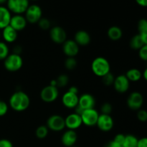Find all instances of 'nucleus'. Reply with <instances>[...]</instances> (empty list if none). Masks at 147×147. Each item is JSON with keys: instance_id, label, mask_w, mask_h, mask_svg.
<instances>
[{"instance_id": "nucleus-40", "label": "nucleus", "mask_w": 147, "mask_h": 147, "mask_svg": "<svg viewBox=\"0 0 147 147\" xmlns=\"http://www.w3.org/2000/svg\"><path fill=\"white\" fill-rule=\"evenodd\" d=\"M137 147H147V137H144L139 139Z\"/></svg>"}, {"instance_id": "nucleus-23", "label": "nucleus", "mask_w": 147, "mask_h": 147, "mask_svg": "<svg viewBox=\"0 0 147 147\" xmlns=\"http://www.w3.org/2000/svg\"><path fill=\"white\" fill-rule=\"evenodd\" d=\"M125 76L130 82H137L142 78V73L139 69L131 68L126 72Z\"/></svg>"}, {"instance_id": "nucleus-25", "label": "nucleus", "mask_w": 147, "mask_h": 147, "mask_svg": "<svg viewBox=\"0 0 147 147\" xmlns=\"http://www.w3.org/2000/svg\"><path fill=\"white\" fill-rule=\"evenodd\" d=\"M139 139L132 134L125 135L124 142H123V147H137Z\"/></svg>"}, {"instance_id": "nucleus-11", "label": "nucleus", "mask_w": 147, "mask_h": 147, "mask_svg": "<svg viewBox=\"0 0 147 147\" xmlns=\"http://www.w3.org/2000/svg\"><path fill=\"white\" fill-rule=\"evenodd\" d=\"M96 126L100 131L103 132H109L113 128L114 121L111 115L100 114L98 116Z\"/></svg>"}, {"instance_id": "nucleus-39", "label": "nucleus", "mask_w": 147, "mask_h": 147, "mask_svg": "<svg viewBox=\"0 0 147 147\" xmlns=\"http://www.w3.org/2000/svg\"><path fill=\"white\" fill-rule=\"evenodd\" d=\"M106 147H123V144H121L120 143H118V142H116V141H114L113 139V140L109 142V143L106 144Z\"/></svg>"}, {"instance_id": "nucleus-47", "label": "nucleus", "mask_w": 147, "mask_h": 147, "mask_svg": "<svg viewBox=\"0 0 147 147\" xmlns=\"http://www.w3.org/2000/svg\"><path fill=\"white\" fill-rule=\"evenodd\" d=\"M71 147H77V146H71Z\"/></svg>"}, {"instance_id": "nucleus-1", "label": "nucleus", "mask_w": 147, "mask_h": 147, "mask_svg": "<svg viewBox=\"0 0 147 147\" xmlns=\"http://www.w3.org/2000/svg\"><path fill=\"white\" fill-rule=\"evenodd\" d=\"M9 106L12 110L17 112H22L27 110L30 105V98L24 91H16L9 98Z\"/></svg>"}, {"instance_id": "nucleus-48", "label": "nucleus", "mask_w": 147, "mask_h": 147, "mask_svg": "<svg viewBox=\"0 0 147 147\" xmlns=\"http://www.w3.org/2000/svg\"><path fill=\"white\" fill-rule=\"evenodd\" d=\"M0 37H1V33H0Z\"/></svg>"}, {"instance_id": "nucleus-24", "label": "nucleus", "mask_w": 147, "mask_h": 147, "mask_svg": "<svg viewBox=\"0 0 147 147\" xmlns=\"http://www.w3.org/2000/svg\"><path fill=\"white\" fill-rule=\"evenodd\" d=\"M129 45L133 50H139V49L142 48L144 45V43L142 40V36L139 34H137L134 36V37H132V38L130 40Z\"/></svg>"}, {"instance_id": "nucleus-42", "label": "nucleus", "mask_w": 147, "mask_h": 147, "mask_svg": "<svg viewBox=\"0 0 147 147\" xmlns=\"http://www.w3.org/2000/svg\"><path fill=\"white\" fill-rule=\"evenodd\" d=\"M68 91L71 92V93H75V94H78V88L76 86H71V87L69 88Z\"/></svg>"}, {"instance_id": "nucleus-12", "label": "nucleus", "mask_w": 147, "mask_h": 147, "mask_svg": "<svg viewBox=\"0 0 147 147\" xmlns=\"http://www.w3.org/2000/svg\"><path fill=\"white\" fill-rule=\"evenodd\" d=\"M114 89L119 93H124L128 91L130 86V81L125 75H120L115 78L113 84Z\"/></svg>"}, {"instance_id": "nucleus-8", "label": "nucleus", "mask_w": 147, "mask_h": 147, "mask_svg": "<svg viewBox=\"0 0 147 147\" xmlns=\"http://www.w3.org/2000/svg\"><path fill=\"white\" fill-rule=\"evenodd\" d=\"M47 127L53 131H61L65 128V118L57 114L52 115L47 121Z\"/></svg>"}, {"instance_id": "nucleus-19", "label": "nucleus", "mask_w": 147, "mask_h": 147, "mask_svg": "<svg viewBox=\"0 0 147 147\" xmlns=\"http://www.w3.org/2000/svg\"><path fill=\"white\" fill-rule=\"evenodd\" d=\"M74 41L78 45V46H87L91 41L90 34L85 30H79L75 34Z\"/></svg>"}, {"instance_id": "nucleus-10", "label": "nucleus", "mask_w": 147, "mask_h": 147, "mask_svg": "<svg viewBox=\"0 0 147 147\" xmlns=\"http://www.w3.org/2000/svg\"><path fill=\"white\" fill-rule=\"evenodd\" d=\"M50 37L56 44H63L67 40V33L63 27L55 26L50 30Z\"/></svg>"}, {"instance_id": "nucleus-29", "label": "nucleus", "mask_w": 147, "mask_h": 147, "mask_svg": "<svg viewBox=\"0 0 147 147\" xmlns=\"http://www.w3.org/2000/svg\"><path fill=\"white\" fill-rule=\"evenodd\" d=\"M77 66V60L75 57H67L65 61V67L68 70H73Z\"/></svg>"}, {"instance_id": "nucleus-36", "label": "nucleus", "mask_w": 147, "mask_h": 147, "mask_svg": "<svg viewBox=\"0 0 147 147\" xmlns=\"http://www.w3.org/2000/svg\"><path fill=\"white\" fill-rule=\"evenodd\" d=\"M8 109L9 107L7 103L0 100V117L5 116L7 114V111H8Z\"/></svg>"}, {"instance_id": "nucleus-38", "label": "nucleus", "mask_w": 147, "mask_h": 147, "mask_svg": "<svg viewBox=\"0 0 147 147\" xmlns=\"http://www.w3.org/2000/svg\"><path fill=\"white\" fill-rule=\"evenodd\" d=\"M124 139H125V135L122 134H119L116 135V136L114 137L113 140L116 141V142L118 143H120L121 144H123V142H124Z\"/></svg>"}, {"instance_id": "nucleus-44", "label": "nucleus", "mask_w": 147, "mask_h": 147, "mask_svg": "<svg viewBox=\"0 0 147 147\" xmlns=\"http://www.w3.org/2000/svg\"><path fill=\"white\" fill-rule=\"evenodd\" d=\"M142 76H143L145 80H146L147 81V67L146 69H145L144 71L143 74H142Z\"/></svg>"}, {"instance_id": "nucleus-32", "label": "nucleus", "mask_w": 147, "mask_h": 147, "mask_svg": "<svg viewBox=\"0 0 147 147\" xmlns=\"http://www.w3.org/2000/svg\"><path fill=\"white\" fill-rule=\"evenodd\" d=\"M138 30L139 34H142L147 32V20L142 19L138 22Z\"/></svg>"}, {"instance_id": "nucleus-13", "label": "nucleus", "mask_w": 147, "mask_h": 147, "mask_svg": "<svg viewBox=\"0 0 147 147\" xmlns=\"http://www.w3.org/2000/svg\"><path fill=\"white\" fill-rule=\"evenodd\" d=\"M65 127L69 130L76 131L79 129L83 124L80 115L76 113H73L69 114L66 118H65Z\"/></svg>"}, {"instance_id": "nucleus-33", "label": "nucleus", "mask_w": 147, "mask_h": 147, "mask_svg": "<svg viewBox=\"0 0 147 147\" xmlns=\"http://www.w3.org/2000/svg\"><path fill=\"white\" fill-rule=\"evenodd\" d=\"M112 110H113V107L110 103H104L100 107V111L102 114L111 115Z\"/></svg>"}, {"instance_id": "nucleus-18", "label": "nucleus", "mask_w": 147, "mask_h": 147, "mask_svg": "<svg viewBox=\"0 0 147 147\" xmlns=\"http://www.w3.org/2000/svg\"><path fill=\"white\" fill-rule=\"evenodd\" d=\"M78 140V134L76 131L69 130L63 133L61 137V142L65 147H71L75 146Z\"/></svg>"}, {"instance_id": "nucleus-45", "label": "nucleus", "mask_w": 147, "mask_h": 147, "mask_svg": "<svg viewBox=\"0 0 147 147\" xmlns=\"http://www.w3.org/2000/svg\"><path fill=\"white\" fill-rule=\"evenodd\" d=\"M7 0H0V6H1V4H4L5 2H7Z\"/></svg>"}, {"instance_id": "nucleus-6", "label": "nucleus", "mask_w": 147, "mask_h": 147, "mask_svg": "<svg viewBox=\"0 0 147 147\" xmlns=\"http://www.w3.org/2000/svg\"><path fill=\"white\" fill-rule=\"evenodd\" d=\"M58 96V88L50 85L44 87L40 91V98L45 103H53L57 100Z\"/></svg>"}, {"instance_id": "nucleus-35", "label": "nucleus", "mask_w": 147, "mask_h": 147, "mask_svg": "<svg viewBox=\"0 0 147 147\" xmlns=\"http://www.w3.org/2000/svg\"><path fill=\"white\" fill-rule=\"evenodd\" d=\"M139 56L141 60L147 61V45H144L139 50Z\"/></svg>"}, {"instance_id": "nucleus-3", "label": "nucleus", "mask_w": 147, "mask_h": 147, "mask_svg": "<svg viewBox=\"0 0 147 147\" xmlns=\"http://www.w3.org/2000/svg\"><path fill=\"white\" fill-rule=\"evenodd\" d=\"M23 65L22 57L20 55L16 53L9 54L4 60V66L9 72H17L22 68Z\"/></svg>"}, {"instance_id": "nucleus-17", "label": "nucleus", "mask_w": 147, "mask_h": 147, "mask_svg": "<svg viewBox=\"0 0 147 147\" xmlns=\"http://www.w3.org/2000/svg\"><path fill=\"white\" fill-rule=\"evenodd\" d=\"M27 24V22L24 16L22 14H14V16H11L9 25L17 32L24 30Z\"/></svg>"}, {"instance_id": "nucleus-9", "label": "nucleus", "mask_w": 147, "mask_h": 147, "mask_svg": "<svg viewBox=\"0 0 147 147\" xmlns=\"http://www.w3.org/2000/svg\"><path fill=\"white\" fill-rule=\"evenodd\" d=\"M144 104V97L139 92H132L127 98V106L131 110L139 111Z\"/></svg>"}, {"instance_id": "nucleus-14", "label": "nucleus", "mask_w": 147, "mask_h": 147, "mask_svg": "<svg viewBox=\"0 0 147 147\" xmlns=\"http://www.w3.org/2000/svg\"><path fill=\"white\" fill-rule=\"evenodd\" d=\"M80 47L73 40H67L63 44V51L67 57H74L78 54Z\"/></svg>"}, {"instance_id": "nucleus-5", "label": "nucleus", "mask_w": 147, "mask_h": 147, "mask_svg": "<svg viewBox=\"0 0 147 147\" xmlns=\"http://www.w3.org/2000/svg\"><path fill=\"white\" fill-rule=\"evenodd\" d=\"M24 17L27 20V22L30 24H36L38 22L42 16V11L41 7L37 4L30 5L24 12Z\"/></svg>"}, {"instance_id": "nucleus-21", "label": "nucleus", "mask_w": 147, "mask_h": 147, "mask_svg": "<svg viewBox=\"0 0 147 147\" xmlns=\"http://www.w3.org/2000/svg\"><path fill=\"white\" fill-rule=\"evenodd\" d=\"M11 14L9 10L4 6H0V30L9 25Z\"/></svg>"}, {"instance_id": "nucleus-4", "label": "nucleus", "mask_w": 147, "mask_h": 147, "mask_svg": "<svg viewBox=\"0 0 147 147\" xmlns=\"http://www.w3.org/2000/svg\"><path fill=\"white\" fill-rule=\"evenodd\" d=\"M7 8L15 14H24L30 6L29 0H7Z\"/></svg>"}, {"instance_id": "nucleus-37", "label": "nucleus", "mask_w": 147, "mask_h": 147, "mask_svg": "<svg viewBox=\"0 0 147 147\" xmlns=\"http://www.w3.org/2000/svg\"><path fill=\"white\" fill-rule=\"evenodd\" d=\"M0 147H13L11 141L6 139H0Z\"/></svg>"}, {"instance_id": "nucleus-15", "label": "nucleus", "mask_w": 147, "mask_h": 147, "mask_svg": "<svg viewBox=\"0 0 147 147\" xmlns=\"http://www.w3.org/2000/svg\"><path fill=\"white\" fill-rule=\"evenodd\" d=\"M79 96L78 94L67 91L62 97V103L67 109H76L78 105Z\"/></svg>"}, {"instance_id": "nucleus-27", "label": "nucleus", "mask_w": 147, "mask_h": 147, "mask_svg": "<svg viewBox=\"0 0 147 147\" xmlns=\"http://www.w3.org/2000/svg\"><path fill=\"white\" fill-rule=\"evenodd\" d=\"M56 83H57V87L63 88L65 87L69 82V78L67 75L61 74L55 79Z\"/></svg>"}, {"instance_id": "nucleus-16", "label": "nucleus", "mask_w": 147, "mask_h": 147, "mask_svg": "<svg viewBox=\"0 0 147 147\" xmlns=\"http://www.w3.org/2000/svg\"><path fill=\"white\" fill-rule=\"evenodd\" d=\"M95 105H96V99L91 94L84 93L79 97L78 106L80 107L83 111L94 109Z\"/></svg>"}, {"instance_id": "nucleus-26", "label": "nucleus", "mask_w": 147, "mask_h": 147, "mask_svg": "<svg viewBox=\"0 0 147 147\" xmlns=\"http://www.w3.org/2000/svg\"><path fill=\"white\" fill-rule=\"evenodd\" d=\"M49 129L47 127V126L42 125V126H38L35 131L36 137L39 139H44L48 135Z\"/></svg>"}, {"instance_id": "nucleus-28", "label": "nucleus", "mask_w": 147, "mask_h": 147, "mask_svg": "<svg viewBox=\"0 0 147 147\" xmlns=\"http://www.w3.org/2000/svg\"><path fill=\"white\" fill-rule=\"evenodd\" d=\"M9 50L7 45L4 42L0 41V60H4L9 55Z\"/></svg>"}, {"instance_id": "nucleus-20", "label": "nucleus", "mask_w": 147, "mask_h": 147, "mask_svg": "<svg viewBox=\"0 0 147 147\" xmlns=\"http://www.w3.org/2000/svg\"><path fill=\"white\" fill-rule=\"evenodd\" d=\"M18 32L16 31L10 25H8L2 30V35L3 39L6 42L8 43H13L16 41L18 37Z\"/></svg>"}, {"instance_id": "nucleus-46", "label": "nucleus", "mask_w": 147, "mask_h": 147, "mask_svg": "<svg viewBox=\"0 0 147 147\" xmlns=\"http://www.w3.org/2000/svg\"><path fill=\"white\" fill-rule=\"evenodd\" d=\"M30 1V0H29ZM32 1H37V0H32Z\"/></svg>"}, {"instance_id": "nucleus-31", "label": "nucleus", "mask_w": 147, "mask_h": 147, "mask_svg": "<svg viewBox=\"0 0 147 147\" xmlns=\"http://www.w3.org/2000/svg\"><path fill=\"white\" fill-rule=\"evenodd\" d=\"M37 24H38L40 28L42 30H50V27H51L50 21L47 18H42V17L40 21L37 22Z\"/></svg>"}, {"instance_id": "nucleus-2", "label": "nucleus", "mask_w": 147, "mask_h": 147, "mask_svg": "<svg viewBox=\"0 0 147 147\" xmlns=\"http://www.w3.org/2000/svg\"><path fill=\"white\" fill-rule=\"evenodd\" d=\"M91 70L93 74L102 78L111 72V65L109 60L103 57H97L91 63Z\"/></svg>"}, {"instance_id": "nucleus-30", "label": "nucleus", "mask_w": 147, "mask_h": 147, "mask_svg": "<svg viewBox=\"0 0 147 147\" xmlns=\"http://www.w3.org/2000/svg\"><path fill=\"white\" fill-rule=\"evenodd\" d=\"M115 77L111 72L105 75L104 76L102 77V82L103 84L106 86H113V82H114Z\"/></svg>"}, {"instance_id": "nucleus-22", "label": "nucleus", "mask_w": 147, "mask_h": 147, "mask_svg": "<svg viewBox=\"0 0 147 147\" xmlns=\"http://www.w3.org/2000/svg\"><path fill=\"white\" fill-rule=\"evenodd\" d=\"M107 35L109 38L112 41H118L120 40L123 35L121 29L118 26H112L109 27L107 31Z\"/></svg>"}, {"instance_id": "nucleus-34", "label": "nucleus", "mask_w": 147, "mask_h": 147, "mask_svg": "<svg viewBox=\"0 0 147 147\" xmlns=\"http://www.w3.org/2000/svg\"><path fill=\"white\" fill-rule=\"evenodd\" d=\"M137 119L141 122H146L147 121V111L144 109H139L137 111Z\"/></svg>"}, {"instance_id": "nucleus-7", "label": "nucleus", "mask_w": 147, "mask_h": 147, "mask_svg": "<svg viewBox=\"0 0 147 147\" xmlns=\"http://www.w3.org/2000/svg\"><path fill=\"white\" fill-rule=\"evenodd\" d=\"M99 115L100 114L98 113V112L95 109L84 110L80 114L83 124L86 126H88V127L96 126Z\"/></svg>"}, {"instance_id": "nucleus-43", "label": "nucleus", "mask_w": 147, "mask_h": 147, "mask_svg": "<svg viewBox=\"0 0 147 147\" xmlns=\"http://www.w3.org/2000/svg\"><path fill=\"white\" fill-rule=\"evenodd\" d=\"M140 35L142 36V40H143L144 45H147V32L144 33V34H140Z\"/></svg>"}, {"instance_id": "nucleus-41", "label": "nucleus", "mask_w": 147, "mask_h": 147, "mask_svg": "<svg viewBox=\"0 0 147 147\" xmlns=\"http://www.w3.org/2000/svg\"><path fill=\"white\" fill-rule=\"evenodd\" d=\"M136 2L141 7H147V0H136Z\"/></svg>"}]
</instances>
